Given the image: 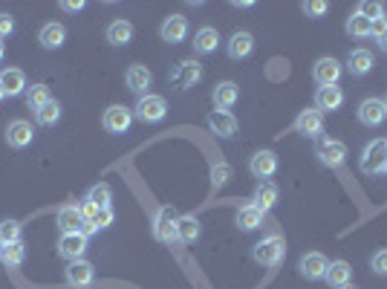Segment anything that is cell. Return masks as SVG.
Masks as SVG:
<instances>
[{
  "mask_svg": "<svg viewBox=\"0 0 387 289\" xmlns=\"http://www.w3.org/2000/svg\"><path fill=\"white\" fill-rule=\"evenodd\" d=\"M283 254H286V240L281 235H266L263 240L254 243L252 249V258L260 264V266H278L283 261Z\"/></svg>",
  "mask_w": 387,
  "mask_h": 289,
  "instance_id": "obj_1",
  "label": "cell"
},
{
  "mask_svg": "<svg viewBox=\"0 0 387 289\" xmlns=\"http://www.w3.org/2000/svg\"><path fill=\"white\" fill-rule=\"evenodd\" d=\"M168 116V102L156 93H147V95H139V102L133 107V119L145 122V124H156Z\"/></svg>",
  "mask_w": 387,
  "mask_h": 289,
  "instance_id": "obj_2",
  "label": "cell"
},
{
  "mask_svg": "<svg viewBox=\"0 0 387 289\" xmlns=\"http://www.w3.org/2000/svg\"><path fill=\"white\" fill-rule=\"evenodd\" d=\"M176 220H180V214L173 211V206H159L156 214H154V237L159 243H180V235H176Z\"/></svg>",
  "mask_w": 387,
  "mask_h": 289,
  "instance_id": "obj_3",
  "label": "cell"
},
{
  "mask_svg": "<svg viewBox=\"0 0 387 289\" xmlns=\"http://www.w3.org/2000/svg\"><path fill=\"white\" fill-rule=\"evenodd\" d=\"M359 165L367 177H376V174H384V165H387V145L384 139H373L364 151H362V159Z\"/></svg>",
  "mask_w": 387,
  "mask_h": 289,
  "instance_id": "obj_4",
  "label": "cell"
},
{
  "mask_svg": "<svg viewBox=\"0 0 387 289\" xmlns=\"http://www.w3.org/2000/svg\"><path fill=\"white\" fill-rule=\"evenodd\" d=\"M315 156L324 168H341L344 159H347V145L338 142V139H326L321 136L318 139V148H315Z\"/></svg>",
  "mask_w": 387,
  "mask_h": 289,
  "instance_id": "obj_5",
  "label": "cell"
},
{
  "mask_svg": "<svg viewBox=\"0 0 387 289\" xmlns=\"http://www.w3.org/2000/svg\"><path fill=\"white\" fill-rule=\"evenodd\" d=\"M344 67H341V61L333 58V55H324L312 64V78L318 81V87H336L338 78H341Z\"/></svg>",
  "mask_w": 387,
  "mask_h": 289,
  "instance_id": "obj_6",
  "label": "cell"
},
{
  "mask_svg": "<svg viewBox=\"0 0 387 289\" xmlns=\"http://www.w3.org/2000/svg\"><path fill=\"white\" fill-rule=\"evenodd\" d=\"M102 124L107 134H128L130 124H133V110L125 105H110L102 116Z\"/></svg>",
  "mask_w": 387,
  "mask_h": 289,
  "instance_id": "obj_7",
  "label": "cell"
},
{
  "mask_svg": "<svg viewBox=\"0 0 387 289\" xmlns=\"http://www.w3.org/2000/svg\"><path fill=\"white\" fill-rule=\"evenodd\" d=\"M295 131L309 136V139H321V134H324V113L318 107L301 110V113H297V119H295Z\"/></svg>",
  "mask_w": 387,
  "mask_h": 289,
  "instance_id": "obj_8",
  "label": "cell"
},
{
  "mask_svg": "<svg viewBox=\"0 0 387 289\" xmlns=\"http://www.w3.org/2000/svg\"><path fill=\"white\" fill-rule=\"evenodd\" d=\"M159 38L165 44H183L188 38V18L185 15H168L159 26Z\"/></svg>",
  "mask_w": 387,
  "mask_h": 289,
  "instance_id": "obj_9",
  "label": "cell"
},
{
  "mask_svg": "<svg viewBox=\"0 0 387 289\" xmlns=\"http://www.w3.org/2000/svg\"><path fill=\"white\" fill-rule=\"evenodd\" d=\"M326 269H330V261H326L321 252H307L301 258V264H297V272H301L307 281H324Z\"/></svg>",
  "mask_w": 387,
  "mask_h": 289,
  "instance_id": "obj_10",
  "label": "cell"
},
{
  "mask_svg": "<svg viewBox=\"0 0 387 289\" xmlns=\"http://www.w3.org/2000/svg\"><path fill=\"white\" fill-rule=\"evenodd\" d=\"M199 78H202V67H199L197 61H180V64L173 67V73H171V84L180 87V90L194 87Z\"/></svg>",
  "mask_w": 387,
  "mask_h": 289,
  "instance_id": "obj_11",
  "label": "cell"
},
{
  "mask_svg": "<svg viewBox=\"0 0 387 289\" xmlns=\"http://www.w3.org/2000/svg\"><path fill=\"white\" fill-rule=\"evenodd\" d=\"M32 139H35V131H32V124H29L26 119L9 122V127H6V142H9V148L23 151V148L32 145Z\"/></svg>",
  "mask_w": 387,
  "mask_h": 289,
  "instance_id": "obj_12",
  "label": "cell"
},
{
  "mask_svg": "<svg viewBox=\"0 0 387 289\" xmlns=\"http://www.w3.org/2000/svg\"><path fill=\"white\" fill-rule=\"evenodd\" d=\"M205 122L211 127V134H217L220 139H231L237 134V119L231 110H211Z\"/></svg>",
  "mask_w": 387,
  "mask_h": 289,
  "instance_id": "obj_13",
  "label": "cell"
},
{
  "mask_svg": "<svg viewBox=\"0 0 387 289\" xmlns=\"http://www.w3.org/2000/svg\"><path fill=\"white\" fill-rule=\"evenodd\" d=\"M84 252H87V237L81 232L75 235H61V240H58V254H61L64 261H84Z\"/></svg>",
  "mask_w": 387,
  "mask_h": 289,
  "instance_id": "obj_14",
  "label": "cell"
},
{
  "mask_svg": "<svg viewBox=\"0 0 387 289\" xmlns=\"http://www.w3.org/2000/svg\"><path fill=\"white\" fill-rule=\"evenodd\" d=\"M249 171H252V177H257L260 182L269 179V177L278 171V156H275V151H257V153L249 159Z\"/></svg>",
  "mask_w": 387,
  "mask_h": 289,
  "instance_id": "obj_15",
  "label": "cell"
},
{
  "mask_svg": "<svg viewBox=\"0 0 387 289\" xmlns=\"http://www.w3.org/2000/svg\"><path fill=\"white\" fill-rule=\"evenodd\" d=\"M125 84L130 93H139V95H147L151 93V84H154V76L147 67H142V64H130L128 73H125Z\"/></svg>",
  "mask_w": 387,
  "mask_h": 289,
  "instance_id": "obj_16",
  "label": "cell"
},
{
  "mask_svg": "<svg viewBox=\"0 0 387 289\" xmlns=\"http://www.w3.org/2000/svg\"><path fill=\"white\" fill-rule=\"evenodd\" d=\"M359 122L367 124V127H379L387 122V107H384V99H364L359 105Z\"/></svg>",
  "mask_w": 387,
  "mask_h": 289,
  "instance_id": "obj_17",
  "label": "cell"
},
{
  "mask_svg": "<svg viewBox=\"0 0 387 289\" xmlns=\"http://www.w3.org/2000/svg\"><path fill=\"white\" fill-rule=\"evenodd\" d=\"M226 52H228L231 61L249 58L254 52V35H252V32H234V35L228 38V44H226Z\"/></svg>",
  "mask_w": 387,
  "mask_h": 289,
  "instance_id": "obj_18",
  "label": "cell"
},
{
  "mask_svg": "<svg viewBox=\"0 0 387 289\" xmlns=\"http://www.w3.org/2000/svg\"><path fill=\"white\" fill-rule=\"evenodd\" d=\"M58 229H61V235H75V232H81V226H84V214H81V208L78 206H73V203H67V206H61L58 208Z\"/></svg>",
  "mask_w": 387,
  "mask_h": 289,
  "instance_id": "obj_19",
  "label": "cell"
},
{
  "mask_svg": "<svg viewBox=\"0 0 387 289\" xmlns=\"http://www.w3.org/2000/svg\"><path fill=\"white\" fill-rule=\"evenodd\" d=\"M38 41H41L44 49H61V47L67 44V26L58 23V20L44 23L41 32H38Z\"/></svg>",
  "mask_w": 387,
  "mask_h": 289,
  "instance_id": "obj_20",
  "label": "cell"
},
{
  "mask_svg": "<svg viewBox=\"0 0 387 289\" xmlns=\"http://www.w3.org/2000/svg\"><path fill=\"white\" fill-rule=\"evenodd\" d=\"M344 105V90L336 84V87H318L315 93V107L321 113H333V110H341Z\"/></svg>",
  "mask_w": 387,
  "mask_h": 289,
  "instance_id": "obj_21",
  "label": "cell"
},
{
  "mask_svg": "<svg viewBox=\"0 0 387 289\" xmlns=\"http://www.w3.org/2000/svg\"><path fill=\"white\" fill-rule=\"evenodd\" d=\"M278 197H281V191H278V185L272 182V179H263V182H257V188H254V197H252V206H257L263 214L269 211V208H275V203H278Z\"/></svg>",
  "mask_w": 387,
  "mask_h": 289,
  "instance_id": "obj_22",
  "label": "cell"
},
{
  "mask_svg": "<svg viewBox=\"0 0 387 289\" xmlns=\"http://www.w3.org/2000/svg\"><path fill=\"white\" fill-rule=\"evenodd\" d=\"M217 47H220V32L214 26H199L194 32V52L211 55V52H217Z\"/></svg>",
  "mask_w": 387,
  "mask_h": 289,
  "instance_id": "obj_23",
  "label": "cell"
},
{
  "mask_svg": "<svg viewBox=\"0 0 387 289\" xmlns=\"http://www.w3.org/2000/svg\"><path fill=\"white\" fill-rule=\"evenodd\" d=\"M96 281V266L90 261H73L67 266V283L73 286H90Z\"/></svg>",
  "mask_w": 387,
  "mask_h": 289,
  "instance_id": "obj_24",
  "label": "cell"
},
{
  "mask_svg": "<svg viewBox=\"0 0 387 289\" xmlns=\"http://www.w3.org/2000/svg\"><path fill=\"white\" fill-rule=\"evenodd\" d=\"M373 70V52L370 49H352L350 55H347V73L352 76V78H362V76H367Z\"/></svg>",
  "mask_w": 387,
  "mask_h": 289,
  "instance_id": "obj_25",
  "label": "cell"
},
{
  "mask_svg": "<svg viewBox=\"0 0 387 289\" xmlns=\"http://www.w3.org/2000/svg\"><path fill=\"white\" fill-rule=\"evenodd\" d=\"M211 99L220 110H231L237 105V99H240V87H237L234 81H220V84H214Z\"/></svg>",
  "mask_w": 387,
  "mask_h": 289,
  "instance_id": "obj_26",
  "label": "cell"
},
{
  "mask_svg": "<svg viewBox=\"0 0 387 289\" xmlns=\"http://www.w3.org/2000/svg\"><path fill=\"white\" fill-rule=\"evenodd\" d=\"M107 41H110L113 47H128V44L133 41V23L125 20V18L113 20V23L107 26Z\"/></svg>",
  "mask_w": 387,
  "mask_h": 289,
  "instance_id": "obj_27",
  "label": "cell"
},
{
  "mask_svg": "<svg viewBox=\"0 0 387 289\" xmlns=\"http://www.w3.org/2000/svg\"><path fill=\"white\" fill-rule=\"evenodd\" d=\"M0 84H4L6 95H23L26 93V76L18 67H6L4 73H0Z\"/></svg>",
  "mask_w": 387,
  "mask_h": 289,
  "instance_id": "obj_28",
  "label": "cell"
},
{
  "mask_svg": "<svg viewBox=\"0 0 387 289\" xmlns=\"http://www.w3.org/2000/svg\"><path fill=\"white\" fill-rule=\"evenodd\" d=\"M202 226L199 220L194 214H180V220H176V235H180V243H194L199 237Z\"/></svg>",
  "mask_w": 387,
  "mask_h": 289,
  "instance_id": "obj_29",
  "label": "cell"
},
{
  "mask_svg": "<svg viewBox=\"0 0 387 289\" xmlns=\"http://www.w3.org/2000/svg\"><path fill=\"white\" fill-rule=\"evenodd\" d=\"M350 278H352V266L347 264V261H333L330 264V269H326V283H330L333 289H341V286H347L350 283Z\"/></svg>",
  "mask_w": 387,
  "mask_h": 289,
  "instance_id": "obj_30",
  "label": "cell"
},
{
  "mask_svg": "<svg viewBox=\"0 0 387 289\" xmlns=\"http://www.w3.org/2000/svg\"><path fill=\"white\" fill-rule=\"evenodd\" d=\"M0 261H4L6 269H20L23 261H26V243L18 240V243H6L4 252H0Z\"/></svg>",
  "mask_w": 387,
  "mask_h": 289,
  "instance_id": "obj_31",
  "label": "cell"
},
{
  "mask_svg": "<svg viewBox=\"0 0 387 289\" xmlns=\"http://www.w3.org/2000/svg\"><path fill=\"white\" fill-rule=\"evenodd\" d=\"M263 217H266V214H263L257 206L249 203V206H243L240 211H237V226H240L243 232H254V229L263 226Z\"/></svg>",
  "mask_w": 387,
  "mask_h": 289,
  "instance_id": "obj_32",
  "label": "cell"
},
{
  "mask_svg": "<svg viewBox=\"0 0 387 289\" xmlns=\"http://www.w3.org/2000/svg\"><path fill=\"white\" fill-rule=\"evenodd\" d=\"M87 203H93L96 208H113V188L107 182H99L87 191Z\"/></svg>",
  "mask_w": 387,
  "mask_h": 289,
  "instance_id": "obj_33",
  "label": "cell"
},
{
  "mask_svg": "<svg viewBox=\"0 0 387 289\" xmlns=\"http://www.w3.org/2000/svg\"><path fill=\"white\" fill-rule=\"evenodd\" d=\"M35 122H38V124H44V127L58 124V122H61V105H58L55 99H52V102H47L44 107H38V110H35Z\"/></svg>",
  "mask_w": 387,
  "mask_h": 289,
  "instance_id": "obj_34",
  "label": "cell"
},
{
  "mask_svg": "<svg viewBox=\"0 0 387 289\" xmlns=\"http://www.w3.org/2000/svg\"><path fill=\"white\" fill-rule=\"evenodd\" d=\"M26 105L32 107V110H38V107H44L47 102H52V95H49V87L47 84H32V87H26Z\"/></svg>",
  "mask_w": 387,
  "mask_h": 289,
  "instance_id": "obj_35",
  "label": "cell"
},
{
  "mask_svg": "<svg viewBox=\"0 0 387 289\" xmlns=\"http://www.w3.org/2000/svg\"><path fill=\"white\" fill-rule=\"evenodd\" d=\"M347 35L350 38H370V20L359 12H352L347 18Z\"/></svg>",
  "mask_w": 387,
  "mask_h": 289,
  "instance_id": "obj_36",
  "label": "cell"
},
{
  "mask_svg": "<svg viewBox=\"0 0 387 289\" xmlns=\"http://www.w3.org/2000/svg\"><path fill=\"white\" fill-rule=\"evenodd\" d=\"M20 232H23V226L18 220H4V223H0V237H4V243H18Z\"/></svg>",
  "mask_w": 387,
  "mask_h": 289,
  "instance_id": "obj_37",
  "label": "cell"
},
{
  "mask_svg": "<svg viewBox=\"0 0 387 289\" xmlns=\"http://www.w3.org/2000/svg\"><path fill=\"white\" fill-rule=\"evenodd\" d=\"M231 174H234V171H231L228 163H217V165L211 168V185H214V191H220V188L231 179Z\"/></svg>",
  "mask_w": 387,
  "mask_h": 289,
  "instance_id": "obj_38",
  "label": "cell"
},
{
  "mask_svg": "<svg viewBox=\"0 0 387 289\" xmlns=\"http://www.w3.org/2000/svg\"><path fill=\"white\" fill-rule=\"evenodd\" d=\"M301 9H304L307 18L318 20V18H324L326 12H330V4H326V0H307V4H301Z\"/></svg>",
  "mask_w": 387,
  "mask_h": 289,
  "instance_id": "obj_39",
  "label": "cell"
},
{
  "mask_svg": "<svg viewBox=\"0 0 387 289\" xmlns=\"http://www.w3.org/2000/svg\"><path fill=\"white\" fill-rule=\"evenodd\" d=\"M359 15H364L367 20H379V18H384V6L381 4H376V0H364V4L355 9Z\"/></svg>",
  "mask_w": 387,
  "mask_h": 289,
  "instance_id": "obj_40",
  "label": "cell"
},
{
  "mask_svg": "<svg viewBox=\"0 0 387 289\" xmlns=\"http://www.w3.org/2000/svg\"><path fill=\"white\" fill-rule=\"evenodd\" d=\"M370 269L376 275H387V249H379L373 258H370Z\"/></svg>",
  "mask_w": 387,
  "mask_h": 289,
  "instance_id": "obj_41",
  "label": "cell"
},
{
  "mask_svg": "<svg viewBox=\"0 0 387 289\" xmlns=\"http://www.w3.org/2000/svg\"><path fill=\"white\" fill-rule=\"evenodd\" d=\"M110 223H113V208H102V211L90 220V226H93L96 232H102V229H107V226H110Z\"/></svg>",
  "mask_w": 387,
  "mask_h": 289,
  "instance_id": "obj_42",
  "label": "cell"
},
{
  "mask_svg": "<svg viewBox=\"0 0 387 289\" xmlns=\"http://www.w3.org/2000/svg\"><path fill=\"white\" fill-rule=\"evenodd\" d=\"M12 32H15V18H12V15H6V12H0V41L9 38Z\"/></svg>",
  "mask_w": 387,
  "mask_h": 289,
  "instance_id": "obj_43",
  "label": "cell"
},
{
  "mask_svg": "<svg viewBox=\"0 0 387 289\" xmlns=\"http://www.w3.org/2000/svg\"><path fill=\"white\" fill-rule=\"evenodd\" d=\"M387 32V18H379V20H370V38H381Z\"/></svg>",
  "mask_w": 387,
  "mask_h": 289,
  "instance_id": "obj_44",
  "label": "cell"
},
{
  "mask_svg": "<svg viewBox=\"0 0 387 289\" xmlns=\"http://www.w3.org/2000/svg\"><path fill=\"white\" fill-rule=\"evenodd\" d=\"M61 9L64 12H81L84 9V0H61Z\"/></svg>",
  "mask_w": 387,
  "mask_h": 289,
  "instance_id": "obj_45",
  "label": "cell"
},
{
  "mask_svg": "<svg viewBox=\"0 0 387 289\" xmlns=\"http://www.w3.org/2000/svg\"><path fill=\"white\" fill-rule=\"evenodd\" d=\"M231 6H234V9H252L254 4H252V0H234Z\"/></svg>",
  "mask_w": 387,
  "mask_h": 289,
  "instance_id": "obj_46",
  "label": "cell"
},
{
  "mask_svg": "<svg viewBox=\"0 0 387 289\" xmlns=\"http://www.w3.org/2000/svg\"><path fill=\"white\" fill-rule=\"evenodd\" d=\"M376 44H379V49H381V52H387V32H384L381 38H376Z\"/></svg>",
  "mask_w": 387,
  "mask_h": 289,
  "instance_id": "obj_47",
  "label": "cell"
},
{
  "mask_svg": "<svg viewBox=\"0 0 387 289\" xmlns=\"http://www.w3.org/2000/svg\"><path fill=\"white\" fill-rule=\"evenodd\" d=\"M4 55H6V44L0 41V61H4Z\"/></svg>",
  "mask_w": 387,
  "mask_h": 289,
  "instance_id": "obj_48",
  "label": "cell"
},
{
  "mask_svg": "<svg viewBox=\"0 0 387 289\" xmlns=\"http://www.w3.org/2000/svg\"><path fill=\"white\" fill-rule=\"evenodd\" d=\"M6 99V90H4V84H0V102H4Z\"/></svg>",
  "mask_w": 387,
  "mask_h": 289,
  "instance_id": "obj_49",
  "label": "cell"
},
{
  "mask_svg": "<svg viewBox=\"0 0 387 289\" xmlns=\"http://www.w3.org/2000/svg\"><path fill=\"white\" fill-rule=\"evenodd\" d=\"M4 246H6V243H4V237H0V252H4Z\"/></svg>",
  "mask_w": 387,
  "mask_h": 289,
  "instance_id": "obj_50",
  "label": "cell"
},
{
  "mask_svg": "<svg viewBox=\"0 0 387 289\" xmlns=\"http://www.w3.org/2000/svg\"><path fill=\"white\" fill-rule=\"evenodd\" d=\"M341 289H355V286H352V283H347V286H341Z\"/></svg>",
  "mask_w": 387,
  "mask_h": 289,
  "instance_id": "obj_51",
  "label": "cell"
},
{
  "mask_svg": "<svg viewBox=\"0 0 387 289\" xmlns=\"http://www.w3.org/2000/svg\"><path fill=\"white\" fill-rule=\"evenodd\" d=\"M384 174H387V165H384Z\"/></svg>",
  "mask_w": 387,
  "mask_h": 289,
  "instance_id": "obj_52",
  "label": "cell"
},
{
  "mask_svg": "<svg viewBox=\"0 0 387 289\" xmlns=\"http://www.w3.org/2000/svg\"><path fill=\"white\" fill-rule=\"evenodd\" d=\"M384 107H387V99H384Z\"/></svg>",
  "mask_w": 387,
  "mask_h": 289,
  "instance_id": "obj_53",
  "label": "cell"
},
{
  "mask_svg": "<svg viewBox=\"0 0 387 289\" xmlns=\"http://www.w3.org/2000/svg\"><path fill=\"white\" fill-rule=\"evenodd\" d=\"M384 145H387V139H384Z\"/></svg>",
  "mask_w": 387,
  "mask_h": 289,
  "instance_id": "obj_54",
  "label": "cell"
}]
</instances>
